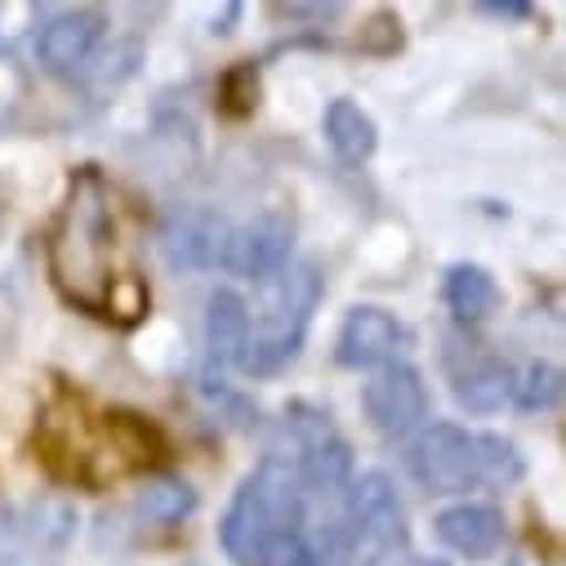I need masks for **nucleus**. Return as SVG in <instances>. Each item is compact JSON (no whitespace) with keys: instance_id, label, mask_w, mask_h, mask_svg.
I'll list each match as a JSON object with an SVG mask.
<instances>
[{"instance_id":"f257e3e1","label":"nucleus","mask_w":566,"mask_h":566,"mask_svg":"<svg viewBox=\"0 0 566 566\" xmlns=\"http://www.w3.org/2000/svg\"><path fill=\"white\" fill-rule=\"evenodd\" d=\"M308 491L291 455H268L232 495L219 539L237 566H322L304 535Z\"/></svg>"},{"instance_id":"f03ea898","label":"nucleus","mask_w":566,"mask_h":566,"mask_svg":"<svg viewBox=\"0 0 566 566\" xmlns=\"http://www.w3.org/2000/svg\"><path fill=\"white\" fill-rule=\"evenodd\" d=\"M50 276L67 304L85 313H107L116 291V219H112V192L94 166L76 170L67 184V197L59 206V219L50 228Z\"/></svg>"},{"instance_id":"7ed1b4c3","label":"nucleus","mask_w":566,"mask_h":566,"mask_svg":"<svg viewBox=\"0 0 566 566\" xmlns=\"http://www.w3.org/2000/svg\"><path fill=\"white\" fill-rule=\"evenodd\" d=\"M410 478L433 491V495H455L473 491L482 482H513L522 478V455L513 442L495 433H469L455 423H433L429 433H419L406 451Z\"/></svg>"},{"instance_id":"20e7f679","label":"nucleus","mask_w":566,"mask_h":566,"mask_svg":"<svg viewBox=\"0 0 566 566\" xmlns=\"http://www.w3.org/2000/svg\"><path fill=\"white\" fill-rule=\"evenodd\" d=\"M317 300H322V276L313 268L276 272L263 291V308L245 322V344L237 361L254 375H272L286 361H295Z\"/></svg>"},{"instance_id":"39448f33","label":"nucleus","mask_w":566,"mask_h":566,"mask_svg":"<svg viewBox=\"0 0 566 566\" xmlns=\"http://www.w3.org/2000/svg\"><path fill=\"white\" fill-rule=\"evenodd\" d=\"M361 406H366V419L375 433L406 438L423 423V415H429V392H423V379L415 366L392 361L370 375V384L361 388Z\"/></svg>"},{"instance_id":"423d86ee","label":"nucleus","mask_w":566,"mask_h":566,"mask_svg":"<svg viewBox=\"0 0 566 566\" xmlns=\"http://www.w3.org/2000/svg\"><path fill=\"white\" fill-rule=\"evenodd\" d=\"M344 535L366 548V553H388L406 539V526H401V504L388 486V478L370 473L353 486L348 495V513H344Z\"/></svg>"},{"instance_id":"0eeeda50","label":"nucleus","mask_w":566,"mask_h":566,"mask_svg":"<svg viewBox=\"0 0 566 566\" xmlns=\"http://www.w3.org/2000/svg\"><path fill=\"white\" fill-rule=\"evenodd\" d=\"M103 32H107V19L98 10H63L41 28L36 59L50 72H76L94 59V50L103 45Z\"/></svg>"},{"instance_id":"6e6552de","label":"nucleus","mask_w":566,"mask_h":566,"mask_svg":"<svg viewBox=\"0 0 566 566\" xmlns=\"http://www.w3.org/2000/svg\"><path fill=\"white\" fill-rule=\"evenodd\" d=\"M401 339H406V331L397 326L392 313L361 304L344 317L339 339H335V357H339V366H379L401 348Z\"/></svg>"},{"instance_id":"1a4fd4ad","label":"nucleus","mask_w":566,"mask_h":566,"mask_svg":"<svg viewBox=\"0 0 566 566\" xmlns=\"http://www.w3.org/2000/svg\"><path fill=\"white\" fill-rule=\"evenodd\" d=\"M438 539L460 557H491L504 544V517L491 504H451L438 513Z\"/></svg>"},{"instance_id":"9d476101","label":"nucleus","mask_w":566,"mask_h":566,"mask_svg":"<svg viewBox=\"0 0 566 566\" xmlns=\"http://www.w3.org/2000/svg\"><path fill=\"white\" fill-rule=\"evenodd\" d=\"M245 322H250V308L237 291L210 295V313H206V366H210V375L223 370L232 357H241Z\"/></svg>"},{"instance_id":"9b49d317","label":"nucleus","mask_w":566,"mask_h":566,"mask_svg":"<svg viewBox=\"0 0 566 566\" xmlns=\"http://www.w3.org/2000/svg\"><path fill=\"white\" fill-rule=\"evenodd\" d=\"M442 300L447 308L460 317V322H486L500 304H504V291H500V281L478 268V263H455L447 272V286H442Z\"/></svg>"},{"instance_id":"f8f14e48","label":"nucleus","mask_w":566,"mask_h":566,"mask_svg":"<svg viewBox=\"0 0 566 566\" xmlns=\"http://www.w3.org/2000/svg\"><path fill=\"white\" fill-rule=\"evenodd\" d=\"M166 250H170L175 263L201 268V263H219V259H228L232 237H228V228H223L219 219H210V214H192V219L179 214V219L166 228Z\"/></svg>"},{"instance_id":"ddd939ff","label":"nucleus","mask_w":566,"mask_h":566,"mask_svg":"<svg viewBox=\"0 0 566 566\" xmlns=\"http://www.w3.org/2000/svg\"><path fill=\"white\" fill-rule=\"evenodd\" d=\"M291 232H295V223H291L286 214H263V219L245 232V241H232V250H237L232 263H241V268L254 272V276L276 272L281 263H286Z\"/></svg>"},{"instance_id":"4468645a","label":"nucleus","mask_w":566,"mask_h":566,"mask_svg":"<svg viewBox=\"0 0 566 566\" xmlns=\"http://www.w3.org/2000/svg\"><path fill=\"white\" fill-rule=\"evenodd\" d=\"M322 129H326V144L335 148V157L348 161V166H361L375 153V120L353 98H335L326 107Z\"/></svg>"},{"instance_id":"2eb2a0df","label":"nucleus","mask_w":566,"mask_h":566,"mask_svg":"<svg viewBox=\"0 0 566 566\" xmlns=\"http://www.w3.org/2000/svg\"><path fill=\"white\" fill-rule=\"evenodd\" d=\"M455 397L473 415H491L513 397V370L504 361H478L464 375H455Z\"/></svg>"},{"instance_id":"dca6fc26","label":"nucleus","mask_w":566,"mask_h":566,"mask_svg":"<svg viewBox=\"0 0 566 566\" xmlns=\"http://www.w3.org/2000/svg\"><path fill=\"white\" fill-rule=\"evenodd\" d=\"M192 509H197V491L179 478H153L144 491H138V513L148 522H161V526L184 522Z\"/></svg>"},{"instance_id":"f3484780","label":"nucleus","mask_w":566,"mask_h":566,"mask_svg":"<svg viewBox=\"0 0 566 566\" xmlns=\"http://www.w3.org/2000/svg\"><path fill=\"white\" fill-rule=\"evenodd\" d=\"M513 392H517V401L526 410H544V406H553L562 397V370L548 366V361H539V366H531L522 375V384H513Z\"/></svg>"},{"instance_id":"a211bd4d","label":"nucleus","mask_w":566,"mask_h":566,"mask_svg":"<svg viewBox=\"0 0 566 566\" xmlns=\"http://www.w3.org/2000/svg\"><path fill=\"white\" fill-rule=\"evenodd\" d=\"M486 14H495V19H526L531 10L526 6H513V0H509V6H482Z\"/></svg>"}]
</instances>
